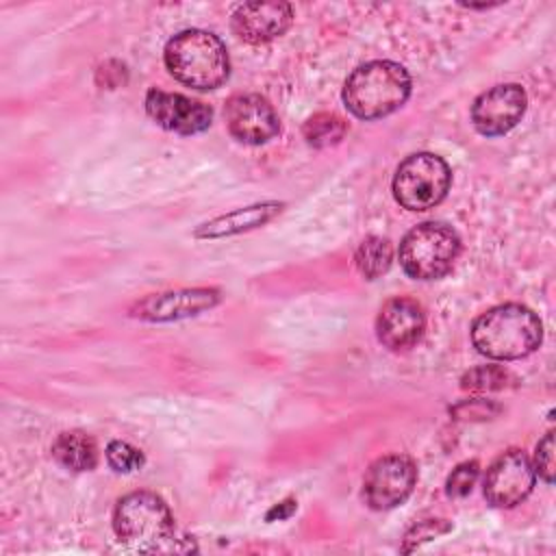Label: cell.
<instances>
[{
	"label": "cell",
	"mask_w": 556,
	"mask_h": 556,
	"mask_svg": "<svg viewBox=\"0 0 556 556\" xmlns=\"http://www.w3.org/2000/svg\"><path fill=\"white\" fill-rule=\"evenodd\" d=\"M543 339L539 317L521 304H500L482 313L471 326L473 348L495 361H517L532 354Z\"/></svg>",
	"instance_id": "6da1fadb"
},
{
	"label": "cell",
	"mask_w": 556,
	"mask_h": 556,
	"mask_svg": "<svg viewBox=\"0 0 556 556\" xmlns=\"http://www.w3.org/2000/svg\"><path fill=\"white\" fill-rule=\"evenodd\" d=\"M410 96V76L395 61L358 65L343 85V102L358 119H380L397 111Z\"/></svg>",
	"instance_id": "7a4b0ae2"
},
{
	"label": "cell",
	"mask_w": 556,
	"mask_h": 556,
	"mask_svg": "<svg viewBox=\"0 0 556 556\" xmlns=\"http://www.w3.org/2000/svg\"><path fill=\"white\" fill-rule=\"evenodd\" d=\"M167 72L193 89H215L230 74V59L224 41L200 28L174 35L163 50Z\"/></svg>",
	"instance_id": "3957f363"
},
{
	"label": "cell",
	"mask_w": 556,
	"mask_h": 556,
	"mask_svg": "<svg viewBox=\"0 0 556 556\" xmlns=\"http://www.w3.org/2000/svg\"><path fill=\"white\" fill-rule=\"evenodd\" d=\"M113 530L122 545L141 554L174 547V517L163 497L152 491L124 495L113 510Z\"/></svg>",
	"instance_id": "277c9868"
},
{
	"label": "cell",
	"mask_w": 556,
	"mask_h": 556,
	"mask_svg": "<svg viewBox=\"0 0 556 556\" xmlns=\"http://www.w3.org/2000/svg\"><path fill=\"white\" fill-rule=\"evenodd\" d=\"M460 254V237L443 222H424L408 230L400 243V265L415 280L445 276Z\"/></svg>",
	"instance_id": "5b68a950"
},
{
	"label": "cell",
	"mask_w": 556,
	"mask_h": 556,
	"mask_svg": "<svg viewBox=\"0 0 556 556\" xmlns=\"http://www.w3.org/2000/svg\"><path fill=\"white\" fill-rule=\"evenodd\" d=\"M452 182L450 165L432 154L417 152L406 156L393 176V195L408 211H428L437 206Z\"/></svg>",
	"instance_id": "8992f818"
},
{
	"label": "cell",
	"mask_w": 556,
	"mask_h": 556,
	"mask_svg": "<svg viewBox=\"0 0 556 556\" xmlns=\"http://www.w3.org/2000/svg\"><path fill=\"white\" fill-rule=\"evenodd\" d=\"M417 482V467L404 454H389L371 463L363 480V497L374 510H389L406 502Z\"/></svg>",
	"instance_id": "52a82bcc"
},
{
	"label": "cell",
	"mask_w": 556,
	"mask_h": 556,
	"mask_svg": "<svg viewBox=\"0 0 556 556\" xmlns=\"http://www.w3.org/2000/svg\"><path fill=\"white\" fill-rule=\"evenodd\" d=\"M534 480L536 473L528 454L521 450H506L486 469L482 484L484 497L491 506L513 508L530 495Z\"/></svg>",
	"instance_id": "ba28073f"
},
{
	"label": "cell",
	"mask_w": 556,
	"mask_h": 556,
	"mask_svg": "<svg viewBox=\"0 0 556 556\" xmlns=\"http://www.w3.org/2000/svg\"><path fill=\"white\" fill-rule=\"evenodd\" d=\"M528 106V96L521 85L504 83L482 91L471 104L473 128L484 137H500L513 130Z\"/></svg>",
	"instance_id": "9c48e42d"
},
{
	"label": "cell",
	"mask_w": 556,
	"mask_h": 556,
	"mask_svg": "<svg viewBox=\"0 0 556 556\" xmlns=\"http://www.w3.org/2000/svg\"><path fill=\"white\" fill-rule=\"evenodd\" d=\"M228 130L235 139L250 146H261L274 139L280 130L274 106L258 93H237L224 109Z\"/></svg>",
	"instance_id": "30bf717a"
},
{
	"label": "cell",
	"mask_w": 556,
	"mask_h": 556,
	"mask_svg": "<svg viewBox=\"0 0 556 556\" xmlns=\"http://www.w3.org/2000/svg\"><path fill=\"white\" fill-rule=\"evenodd\" d=\"M146 113L165 130L178 135H195L211 126L213 111L200 100H191L182 93H167L150 89L146 93Z\"/></svg>",
	"instance_id": "8fae6325"
},
{
	"label": "cell",
	"mask_w": 556,
	"mask_h": 556,
	"mask_svg": "<svg viewBox=\"0 0 556 556\" xmlns=\"http://www.w3.org/2000/svg\"><path fill=\"white\" fill-rule=\"evenodd\" d=\"M222 300L217 289H180V291H165L152 293L139 300L130 308V317L143 321H176L185 317H195L204 311H211Z\"/></svg>",
	"instance_id": "7c38bea8"
},
{
	"label": "cell",
	"mask_w": 556,
	"mask_h": 556,
	"mask_svg": "<svg viewBox=\"0 0 556 556\" xmlns=\"http://www.w3.org/2000/svg\"><path fill=\"white\" fill-rule=\"evenodd\" d=\"M293 9L287 2H245L232 13V30L245 43H267L289 30Z\"/></svg>",
	"instance_id": "4fadbf2b"
},
{
	"label": "cell",
	"mask_w": 556,
	"mask_h": 556,
	"mask_svg": "<svg viewBox=\"0 0 556 556\" xmlns=\"http://www.w3.org/2000/svg\"><path fill=\"white\" fill-rule=\"evenodd\" d=\"M426 328V315L421 304L410 298H393L384 302L376 319L378 341L389 350H408L413 348Z\"/></svg>",
	"instance_id": "5bb4252c"
},
{
	"label": "cell",
	"mask_w": 556,
	"mask_h": 556,
	"mask_svg": "<svg viewBox=\"0 0 556 556\" xmlns=\"http://www.w3.org/2000/svg\"><path fill=\"white\" fill-rule=\"evenodd\" d=\"M280 211H282V202H258L252 206L235 208L226 215H219V217H213V219L200 224L193 235L198 239H222V237L241 235V232L265 226Z\"/></svg>",
	"instance_id": "9a60e30c"
},
{
	"label": "cell",
	"mask_w": 556,
	"mask_h": 556,
	"mask_svg": "<svg viewBox=\"0 0 556 556\" xmlns=\"http://www.w3.org/2000/svg\"><path fill=\"white\" fill-rule=\"evenodd\" d=\"M52 456L61 467L70 471H91L98 463V447L89 434L80 430H70L61 432L54 439Z\"/></svg>",
	"instance_id": "2e32d148"
},
{
	"label": "cell",
	"mask_w": 556,
	"mask_h": 556,
	"mask_svg": "<svg viewBox=\"0 0 556 556\" xmlns=\"http://www.w3.org/2000/svg\"><path fill=\"white\" fill-rule=\"evenodd\" d=\"M391 261H393V250H391V243L382 237H367L356 254H354V263H356V269L367 278V280H376L380 278L382 274L389 271L391 267Z\"/></svg>",
	"instance_id": "e0dca14e"
},
{
	"label": "cell",
	"mask_w": 556,
	"mask_h": 556,
	"mask_svg": "<svg viewBox=\"0 0 556 556\" xmlns=\"http://www.w3.org/2000/svg\"><path fill=\"white\" fill-rule=\"evenodd\" d=\"M302 132L308 146L328 148L343 139V135L348 132V124L334 113H317L306 119Z\"/></svg>",
	"instance_id": "ac0fdd59"
},
{
	"label": "cell",
	"mask_w": 556,
	"mask_h": 556,
	"mask_svg": "<svg viewBox=\"0 0 556 556\" xmlns=\"http://www.w3.org/2000/svg\"><path fill=\"white\" fill-rule=\"evenodd\" d=\"M513 380V376L506 369L500 367H478L463 376L460 387L469 391H500Z\"/></svg>",
	"instance_id": "d6986e66"
},
{
	"label": "cell",
	"mask_w": 556,
	"mask_h": 556,
	"mask_svg": "<svg viewBox=\"0 0 556 556\" xmlns=\"http://www.w3.org/2000/svg\"><path fill=\"white\" fill-rule=\"evenodd\" d=\"M106 463L117 473H130V471L141 469L146 458H143L141 450H137L135 445H130L126 441H111L106 445Z\"/></svg>",
	"instance_id": "ffe728a7"
},
{
	"label": "cell",
	"mask_w": 556,
	"mask_h": 556,
	"mask_svg": "<svg viewBox=\"0 0 556 556\" xmlns=\"http://www.w3.org/2000/svg\"><path fill=\"white\" fill-rule=\"evenodd\" d=\"M480 476V465L478 460H465L460 463L456 469H452V473L445 480V493L450 497H465L471 493L476 480Z\"/></svg>",
	"instance_id": "44dd1931"
},
{
	"label": "cell",
	"mask_w": 556,
	"mask_h": 556,
	"mask_svg": "<svg viewBox=\"0 0 556 556\" xmlns=\"http://www.w3.org/2000/svg\"><path fill=\"white\" fill-rule=\"evenodd\" d=\"M450 530V523H445V519H428V521H419L417 526H413L406 536H404V547L402 552H410L417 545H421L424 541H430L439 534H445Z\"/></svg>",
	"instance_id": "7402d4cb"
},
{
	"label": "cell",
	"mask_w": 556,
	"mask_h": 556,
	"mask_svg": "<svg viewBox=\"0 0 556 556\" xmlns=\"http://www.w3.org/2000/svg\"><path fill=\"white\" fill-rule=\"evenodd\" d=\"M532 467L539 478H543L547 484H552V480H554V432H547L536 443Z\"/></svg>",
	"instance_id": "603a6c76"
},
{
	"label": "cell",
	"mask_w": 556,
	"mask_h": 556,
	"mask_svg": "<svg viewBox=\"0 0 556 556\" xmlns=\"http://www.w3.org/2000/svg\"><path fill=\"white\" fill-rule=\"evenodd\" d=\"M293 508H295V502H293V500H291L289 504H287V502H280L278 506H274V508L267 513V519H274L276 515H278V519H282V517H287Z\"/></svg>",
	"instance_id": "cb8c5ba5"
}]
</instances>
